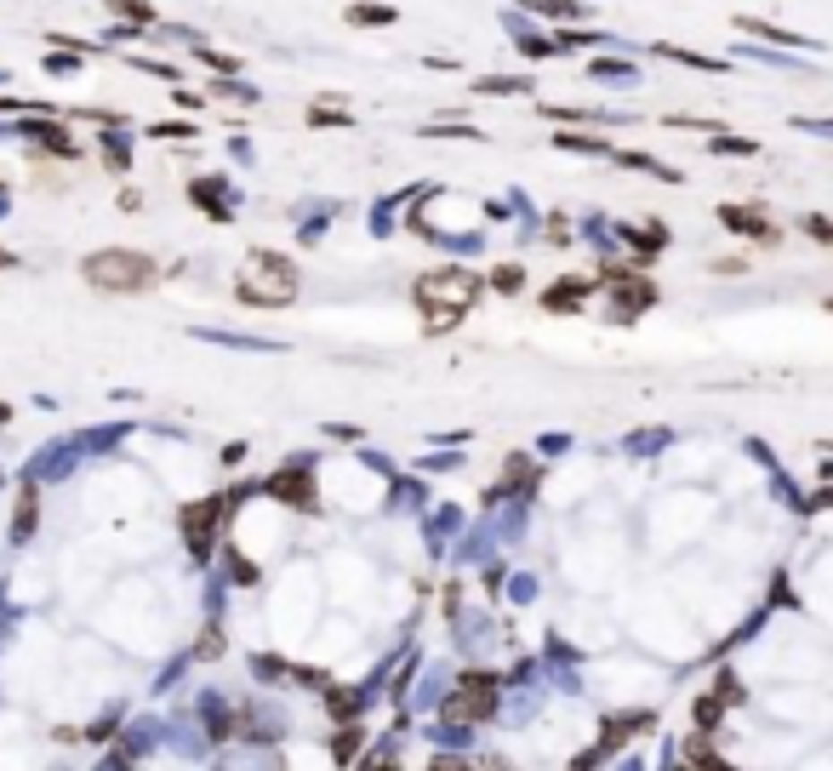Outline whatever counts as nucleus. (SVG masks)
<instances>
[{
    "label": "nucleus",
    "mask_w": 833,
    "mask_h": 771,
    "mask_svg": "<svg viewBox=\"0 0 833 771\" xmlns=\"http://www.w3.org/2000/svg\"><path fill=\"white\" fill-rule=\"evenodd\" d=\"M474 298H480V281L462 274V269H440V274H428V281L416 286V303H423V315H428V332H451Z\"/></svg>",
    "instance_id": "nucleus-1"
},
{
    "label": "nucleus",
    "mask_w": 833,
    "mask_h": 771,
    "mask_svg": "<svg viewBox=\"0 0 833 771\" xmlns=\"http://www.w3.org/2000/svg\"><path fill=\"white\" fill-rule=\"evenodd\" d=\"M297 298V269L291 257H274V252H252V269L240 281V303H257V308H280Z\"/></svg>",
    "instance_id": "nucleus-2"
},
{
    "label": "nucleus",
    "mask_w": 833,
    "mask_h": 771,
    "mask_svg": "<svg viewBox=\"0 0 833 771\" xmlns=\"http://www.w3.org/2000/svg\"><path fill=\"white\" fill-rule=\"evenodd\" d=\"M81 274L98 291H149L154 286V257L143 252H91Z\"/></svg>",
    "instance_id": "nucleus-3"
},
{
    "label": "nucleus",
    "mask_w": 833,
    "mask_h": 771,
    "mask_svg": "<svg viewBox=\"0 0 833 771\" xmlns=\"http://www.w3.org/2000/svg\"><path fill=\"white\" fill-rule=\"evenodd\" d=\"M599 281L611 286V298H616V315H623V320H634V315H640L645 303H657V286L645 281V274H628V269H605V274H599Z\"/></svg>",
    "instance_id": "nucleus-4"
},
{
    "label": "nucleus",
    "mask_w": 833,
    "mask_h": 771,
    "mask_svg": "<svg viewBox=\"0 0 833 771\" xmlns=\"http://www.w3.org/2000/svg\"><path fill=\"white\" fill-rule=\"evenodd\" d=\"M491 708H497V680L474 674V680H462V697H451V720H485Z\"/></svg>",
    "instance_id": "nucleus-5"
},
{
    "label": "nucleus",
    "mask_w": 833,
    "mask_h": 771,
    "mask_svg": "<svg viewBox=\"0 0 833 771\" xmlns=\"http://www.w3.org/2000/svg\"><path fill=\"white\" fill-rule=\"evenodd\" d=\"M223 515H228L223 498L194 503L189 515H183V537H189V549H194V554H206V549H211V532H218V520H223Z\"/></svg>",
    "instance_id": "nucleus-6"
},
{
    "label": "nucleus",
    "mask_w": 833,
    "mask_h": 771,
    "mask_svg": "<svg viewBox=\"0 0 833 771\" xmlns=\"http://www.w3.org/2000/svg\"><path fill=\"white\" fill-rule=\"evenodd\" d=\"M719 223L736 229V235L760 240V246H777V223L765 218V212H748V206H719Z\"/></svg>",
    "instance_id": "nucleus-7"
},
{
    "label": "nucleus",
    "mask_w": 833,
    "mask_h": 771,
    "mask_svg": "<svg viewBox=\"0 0 833 771\" xmlns=\"http://www.w3.org/2000/svg\"><path fill=\"white\" fill-rule=\"evenodd\" d=\"M269 491L274 498H286V503H297V508H314V481H308V469H297V474H274L269 481Z\"/></svg>",
    "instance_id": "nucleus-8"
},
{
    "label": "nucleus",
    "mask_w": 833,
    "mask_h": 771,
    "mask_svg": "<svg viewBox=\"0 0 833 771\" xmlns=\"http://www.w3.org/2000/svg\"><path fill=\"white\" fill-rule=\"evenodd\" d=\"M588 291H594V281H571V286H554V291H548L543 303L554 308V315H560V308H577L582 298H588Z\"/></svg>",
    "instance_id": "nucleus-9"
},
{
    "label": "nucleus",
    "mask_w": 833,
    "mask_h": 771,
    "mask_svg": "<svg viewBox=\"0 0 833 771\" xmlns=\"http://www.w3.org/2000/svg\"><path fill=\"white\" fill-rule=\"evenodd\" d=\"M628 246H634V252H662V246H668V229H628Z\"/></svg>",
    "instance_id": "nucleus-10"
},
{
    "label": "nucleus",
    "mask_w": 833,
    "mask_h": 771,
    "mask_svg": "<svg viewBox=\"0 0 833 771\" xmlns=\"http://www.w3.org/2000/svg\"><path fill=\"white\" fill-rule=\"evenodd\" d=\"M640 726H651V715H628V720H611V726H605V749L628 743V732H640Z\"/></svg>",
    "instance_id": "nucleus-11"
},
{
    "label": "nucleus",
    "mask_w": 833,
    "mask_h": 771,
    "mask_svg": "<svg viewBox=\"0 0 833 771\" xmlns=\"http://www.w3.org/2000/svg\"><path fill=\"white\" fill-rule=\"evenodd\" d=\"M360 737H365L360 726H343L331 737V754H337V760H354V754H360Z\"/></svg>",
    "instance_id": "nucleus-12"
},
{
    "label": "nucleus",
    "mask_w": 833,
    "mask_h": 771,
    "mask_svg": "<svg viewBox=\"0 0 833 771\" xmlns=\"http://www.w3.org/2000/svg\"><path fill=\"white\" fill-rule=\"evenodd\" d=\"M491 286H497V291H508V298H514V291L526 286V269H520V264H502L497 274H491Z\"/></svg>",
    "instance_id": "nucleus-13"
},
{
    "label": "nucleus",
    "mask_w": 833,
    "mask_h": 771,
    "mask_svg": "<svg viewBox=\"0 0 833 771\" xmlns=\"http://www.w3.org/2000/svg\"><path fill=\"white\" fill-rule=\"evenodd\" d=\"M218 189H223V183H194V206H206L211 218H223V212H228L223 200H218Z\"/></svg>",
    "instance_id": "nucleus-14"
},
{
    "label": "nucleus",
    "mask_w": 833,
    "mask_h": 771,
    "mask_svg": "<svg viewBox=\"0 0 833 771\" xmlns=\"http://www.w3.org/2000/svg\"><path fill=\"white\" fill-rule=\"evenodd\" d=\"M109 6L120 12V18H132V23H154V6H149V0H109Z\"/></svg>",
    "instance_id": "nucleus-15"
},
{
    "label": "nucleus",
    "mask_w": 833,
    "mask_h": 771,
    "mask_svg": "<svg viewBox=\"0 0 833 771\" xmlns=\"http://www.w3.org/2000/svg\"><path fill=\"white\" fill-rule=\"evenodd\" d=\"M354 23H394V6H354Z\"/></svg>",
    "instance_id": "nucleus-16"
},
{
    "label": "nucleus",
    "mask_w": 833,
    "mask_h": 771,
    "mask_svg": "<svg viewBox=\"0 0 833 771\" xmlns=\"http://www.w3.org/2000/svg\"><path fill=\"white\" fill-rule=\"evenodd\" d=\"M35 526V491H23V503H18V537Z\"/></svg>",
    "instance_id": "nucleus-17"
},
{
    "label": "nucleus",
    "mask_w": 833,
    "mask_h": 771,
    "mask_svg": "<svg viewBox=\"0 0 833 771\" xmlns=\"http://www.w3.org/2000/svg\"><path fill=\"white\" fill-rule=\"evenodd\" d=\"M714 720H719V697H702V703H697V726L708 732V726H714Z\"/></svg>",
    "instance_id": "nucleus-18"
},
{
    "label": "nucleus",
    "mask_w": 833,
    "mask_h": 771,
    "mask_svg": "<svg viewBox=\"0 0 833 771\" xmlns=\"http://www.w3.org/2000/svg\"><path fill=\"white\" fill-rule=\"evenodd\" d=\"M805 229H811L822 246H833V218H805Z\"/></svg>",
    "instance_id": "nucleus-19"
},
{
    "label": "nucleus",
    "mask_w": 833,
    "mask_h": 771,
    "mask_svg": "<svg viewBox=\"0 0 833 771\" xmlns=\"http://www.w3.org/2000/svg\"><path fill=\"white\" fill-rule=\"evenodd\" d=\"M714 149H719V154H753V143H748V137H719Z\"/></svg>",
    "instance_id": "nucleus-20"
},
{
    "label": "nucleus",
    "mask_w": 833,
    "mask_h": 771,
    "mask_svg": "<svg viewBox=\"0 0 833 771\" xmlns=\"http://www.w3.org/2000/svg\"><path fill=\"white\" fill-rule=\"evenodd\" d=\"M6 264H12V252H0V269H6Z\"/></svg>",
    "instance_id": "nucleus-21"
},
{
    "label": "nucleus",
    "mask_w": 833,
    "mask_h": 771,
    "mask_svg": "<svg viewBox=\"0 0 833 771\" xmlns=\"http://www.w3.org/2000/svg\"><path fill=\"white\" fill-rule=\"evenodd\" d=\"M6 418H12V411H6V406H0V423H6Z\"/></svg>",
    "instance_id": "nucleus-22"
}]
</instances>
